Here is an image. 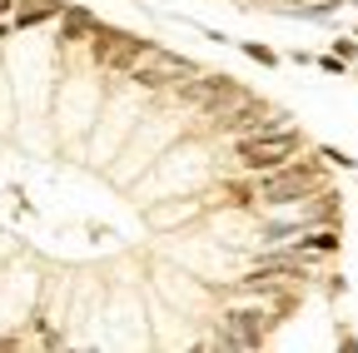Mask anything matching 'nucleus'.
<instances>
[{"label":"nucleus","mask_w":358,"mask_h":353,"mask_svg":"<svg viewBox=\"0 0 358 353\" xmlns=\"http://www.w3.org/2000/svg\"><path fill=\"white\" fill-rule=\"evenodd\" d=\"M129 85H140V90H159V85H169V75L159 65H134L129 70Z\"/></svg>","instance_id":"6"},{"label":"nucleus","mask_w":358,"mask_h":353,"mask_svg":"<svg viewBox=\"0 0 358 353\" xmlns=\"http://www.w3.org/2000/svg\"><path fill=\"white\" fill-rule=\"evenodd\" d=\"M239 50L254 60V65H268V70H274L279 65V50H268V45H259V40H239Z\"/></svg>","instance_id":"7"},{"label":"nucleus","mask_w":358,"mask_h":353,"mask_svg":"<svg viewBox=\"0 0 358 353\" xmlns=\"http://www.w3.org/2000/svg\"><path fill=\"white\" fill-rule=\"evenodd\" d=\"M90 30H95V20H90L85 10H65V25H60V40H85Z\"/></svg>","instance_id":"5"},{"label":"nucleus","mask_w":358,"mask_h":353,"mask_svg":"<svg viewBox=\"0 0 358 353\" xmlns=\"http://www.w3.org/2000/svg\"><path fill=\"white\" fill-rule=\"evenodd\" d=\"M50 15H65V6H60V0H40V6H20V10H15V30H30V25H40V20H50Z\"/></svg>","instance_id":"4"},{"label":"nucleus","mask_w":358,"mask_h":353,"mask_svg":"<svg viewBox=\"0 0 358 353\" xmlns=\"http://www.w3.org/2000/svg\"><path fill=\"white\" fill-rule=\"evenodd\" d=\"M319 154H324V159H329V164H338V169H358V159H353V154H343V150H338V145H324V150H319Z\"/></svg>","instance_id":"8"},{"label":"nucleus","mask_w":358,"mask_h":353,"mask_svg":"<svg viewBox=\"0 0 358 353\" xmlns=\"http://www.w3.org/2000/svg\"><path fill=\"white\" fill-rule=\"evenodd\" d=\"M324 189V174H319V164L313 159H284L279 169H264L259 174V199L268 204V209H284V204H299V199H308V194H319Z\"/></svg>","instance_id":"1"},{"label":"nucleus","mask_w":358,"mask_h":353,"mask_svg":"<svg viewBox=\"0 0 358 353\" xmlns=\"http://www.w3.org/2000/svg\"><path fill=\"white\" fill-rule=\"evenodd\" d=\"M229 199L234 204H249V185H229Z\"/></svg>","instance_id":"10"},{"label":"nucleus","mask_w":358,"mask_h":353,"mask_svg":"<svg viewBox=\"0 0 358 353\" xmlns=\"http://www.w3.org/2000/svg\"><path fill=\"white\" fill-rule=\"evenodd\" d=\"M334 55H343V60L353 65V60H358V40H348V35H343V40H334Z\"/></svg>","instance_id":"9"},{"label":"nucleus","mask_w":358,"mask_h":353,"mask_svg":"<svg viewBox=\"0 0 358 353\" xmlns=\"http://www.w3.org/2000/svg\"><path fill=\"white\" fill-rule=\"evenodd\" d=\"M279 124H289V115L284 110H268V105H259V100H249L244 95V105L234 110V115H224L219 120V129H224V135H264V129H279Z\"/></svg>","instance_id":"3"},{"label":"nucleus","mask_w":358,"mask_h":353,"mask_svg":"<svg viewBox=\"0 0 358 353\" xmlns=\"http://www.w3.org/2000/svg\"><path fill=\"white\" fill-rule=\"evenodd\" d=\"M234 150H239V164L249 174H264V169H279L284 159H294L303 150V135L289 129V124H279V129H264V135H239Z\"/></svg>","instance_id":"2"},{"label":"nucleus","mask_w":358,"mask_h":353,"mask_svg":"<svg viewBox=\"0 0 358 353\" xmlns=\"http://www.w3.org/2000/svg\"><path fill=\"white\" fill-rule=\"evenodd\" d=\"M6 35H10V25H0V40H6Z\"/></svg>","instance_id":"11"}]
</instances>
